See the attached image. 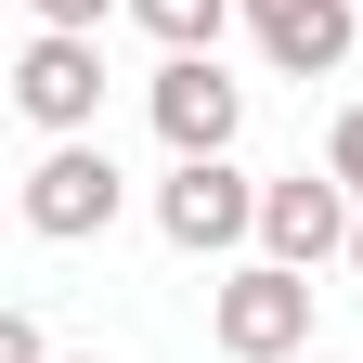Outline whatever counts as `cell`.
<instances>
[{
	"mask_svg": "<svg viewBox=\"0 0 363 363\" xmlns=\"http://www.w3.org/2000/svg\"><path fill=\"white\" fill-rule=\"evenodd\" d=\"M208 337H220V363H311V272L234 259L208 286Z\"/></svg>",
	"mask_w": 363,
	"mask_h": 363,
	"instance_id": "1",
	"label": "cell"
},
{
	"mask_svg": "<svg viewBox=\"0 0 363 363\" xmlns=\"http://www.w3.org/2000/svg\"><path fill=\"white\" fill-rule=\"evenodd\" d=\"M13 208H26V234H39V247H91V234H117L130 182H117V156L78 130V143H39V156H26Z\"/></svg>",
	"mask_w": 363,
	"mask_h": 363,
	"instance_id": "2",
	"label": "cell"
},
{
	"mask_svg": "<svg viewBox=\"0 0 363 363\" xmlns=\"http://www.w3.org/2000/svg\"><path fill=\"white\" fill-rule=\"evenodd\" d=\"M13 117L39 130V143L104 130V39H78V26H26V52H13Z\"/></svg>",
	"mask_w": 363,
	"mask_h": 363,
	"instance_id": "3",
	"label": "cell"
},
{
	"mask_svg": "<svg viewBox=\"0 0 363 363\" xmlns=\"http://www.w3.org/2000/svg\"><path fill=\"white\" fill-rule=\"evenodd\" d=\"M156 234H169L182 259H234V247H259V182H247L234 156H169V182H156Z\"/></svg>",
	"mask_w": 363,
	"mask_h": 363,
	"instance_id": "4",
	"label": "cell"
},
{
	"mask_svg": "<svg viewBox=\"0 0 363 363\" xmlns=\"http://www.w3.org/2000/svg\"><path fill=\"white\" fill-rule=\"evenodd\" d=\"M350 234H363V195H350L337 169H286V182H259V259L325 272Z\"/></svg>",
	"mask_w": 363,
	"mask_h": 363,
	"instance_id": "5",
	"label": "cell"
},
{
	"mask_svg": "<svg viewBox=\"0 0 363 363\" xmlns=\"http://www.w3.org/2000/svg\"><path fill=\"white\" fill-rule=\"evenodd\" d=\"M143 117H156L169 156H234V130H247V78H220V52H169V65L143 78Z\"/></svg>",
	"mask_w": 363,
	"mask_h": 363,
	"instance_id": "6",
	"label": "cell"
},
{
	"mask_svg": "<svg viewBox=\"0 0 363 363\" xmlns=\"http://www.w3.org/2000/svg\"><path fill=\"white\" fill-rule=\"evenodd\" d=\"M247 39L272 78H337L363 39V0H247Z\"/></svg>",
	"mask_w": 363,
	"mask_h": 363,
	"instance_id": "7",
	"label": "cell"
},
{
	"mask_svg": "<svg viewBox=\"0 0 363 363\" xmlns=\"http://www.w3.org/2000/svg\"><path fill=\"white\" fill-rule=\"evenodd\" d=\"M130 26L156 52H220V26H247V0H130Z\"/></svg>",
	"mask_w": 363,
	"mask_h": 363,
	"instance_id": "8",
	"label": "cell"
},
{
	"mask_svg": "<svg viewBox=\"0 0 363 363\" xmlns=\"http://www.w3.org/2000/svg\"><path fill=\"white\" fill-rule=\"evenodd\" d=\"M104 13H130V0H26V26H78V39H104Z\"/></svg>",
	"mask_w": 363,
	"mask_h": 363,
	"instance_id": "9",
	"label": "cell"
},
{
	"mask_svg": "<svg viewBox=\"0 0 363 363\" xmlns=\"http://www.w3.org/2000/svg\"><path fill=\"white\" fill-rule=\"evenodd\" d=\"M325 169H337V182H350V195H363V104H350V117L325 130Z\"/></svg>",
	"mask_w": 363,
	"mask_h": 363,
	"instance_id": "10",
	"label": "cell"
},
{
	"mask_svg": "<svg viewBox=\"0 0 363 363\" xmlns=\"http://www.w3.org/2000/svg\"><path fill=\"white\" fill-rule=\"evenodd\" d=\"M0 363H52V337H39V311H0Z\"/></svg>",
	"mask_w": 363,
	"mask_h": 363,
	"instance_id": "11",
	"label": "cell"
},
{
	"mask_svg": "<svg viewBox=\"0 0 363 363\" xmlns=\"http://www.w3.org/2000/svg\"><path fill=\"white\" fill-rule=\"evenodd\" d=\"M65 363H104V350H65Z\"/></svg>",
	"mask_w": 363,
	"mask_h": 363,
	"instance_id": "12",
	"label": "cell"
},
{
	"mask_svg": "<svg viewBox=\"0 0 363 363\" xmlns=\"http://www.w3.org/2000/svg\"><path fill=\"white\" fill-rule=\"evenodd\" d=\"M350 272H363V234H350Z\"/></svg>",
	"mask_w": 363,
	"mask_h": 363,
	"instance_id": "13",
	"label": "cell"
},
{
	"mask_svg": "<svg viewBox=\"0 0 363 363\" xmlns=\"http://www.w3.org/2000/svg\"><path fill=\"white\" fill-rule=\"evenodd\" d=\"M311 363H325V350H311Z\"/></svg>",
	"mask_w": 363,
	"mask_h": 363,
	"instance_id": "14",
	"label": "cell"
}]
</instances>
